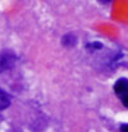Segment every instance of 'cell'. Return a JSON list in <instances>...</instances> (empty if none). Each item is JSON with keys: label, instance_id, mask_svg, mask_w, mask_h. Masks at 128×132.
<instances>
[{"label": "cell", "instance_id": "obj_1", "mask_svg": "<svg viewBox=\"0 0 128 132\" xmlns=\"http://www.w3.org/2000/svg\"><path fill=\"white\" fill-rule=\"evenodd\" d=\"M17 63V55L12 50H0V73L12 69Z\"/></svg>", "mask_w": 128, "mask_h": 132}, {"label": "cell", "instance_id": "obj_2", "mask_svg": "<svg viewBox=\"0 0 128 132\" xmlns=\"http://www.w3.org/2000/svg\"><path fill=\"white\" fill-rule=\"evenodd\" d=\"M114 92L124 106L128 105V84L127 78H119L114 84Z\"/></svg>", "mask_w": 128, "mask_h": 132}, {"label": "cell", "instance_id": "obj_3", "mask_svg": "<svg viewBox=\"0 0 128 132\" xmlns=\"http://www.w3.org/2000/svg\"><path fill=\"white\" fill-rule=\"evenodd\" d=\"M10 96L8 95V92H5L3 88H0V110L6 109L10 105Z\"/></svg>", "mask_w": 128, "mask_h": 132}, {"label": "cell", "instance_id": "obj_4", "mask_svg": "<svg viewBox=\"0 0 128 132\" xmlns=\"http://www.w3.org/2000/svg\"><path fill=\"white\" fill-rule=\"evenodd\" d=\"M76 43H77V39H76V36L72 35V34H69V35H67V36L63 37V44L64 45L72 46V45H74Z\"/></svg>", "mask_w": 128, "mask_h": 132}, {"label": "cell", "instance_id": "obj_5", "mask_svg": "<svg viewBox=\"0 0 128 132\" xmlns=\"http://www.w3.org/2000/svg\"><path fill=\"white\" fill-rule=\"evenodd\" d=\"M87 47H88V49L95 50V49H101V47H103V45L100 44V43H91V44L87 45Z\"/></svg>", "mask_w": 128, "mask_h": 132}, {"label": "cell", "instance_id": "obj_6", "mask_svg": "<svg viewBox=\"0 0 128 132\" xmlns=\"http://www.w3.org/2000/svg\"><path fill=\"white\" fill-rule=\"evenodd\" d=\"M121 131L122 132H127V125H126V123L121 126Z\"/></svg>", "mask_w": 128, "mask_h": 132}]
</instances>
